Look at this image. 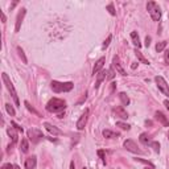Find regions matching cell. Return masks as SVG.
<instances>
[{"label":"cell","instance_id":"10","mask_svg":"<svg viewBox=\"0 0 169 169\" xmlns=\"http://www.w3.org/2000/svg\"><path fill=\"white\" fill-rule=\"evenodd\" d=\"M112 67L116 70V73H119L120 75H127V73H125V70L123 69V66H122V63H120V61H119V58H118V57H114Z\"/></svg>","mask_w":169,"mask_h":169},{"label":"cell","instance_id":"38","mask_svg":"<svg viewBox=\"0 0 169 169\" xmlns=\"http://www.w3.org/2000/svg\"><path fill=\"white\" fill-rule=\"evenodd\" d=\"M149 45H151V37H149V36H147V37H145V46H149Z\"/></svg>","mask_w":169,"mask_h":169},{"label":"cell","instance_id":"5","mask_svg":"<svg viewBox=\"0 0 169 169\" xmlns=\"http://www.w3.org/2000/svg\"><path fill=\"white\" fill-rule=\"evenodd\" d=\"M155 82H156V84H157V87H159V90L161 91L164 95L169 97V84L166 83L165 79H164L163 77L157 75V77H155Z\"/></svg>","mask_w":169,"mask_h":169},{"label":"cell","instance_id":"27","mask_svg":"<svg viewBox=\"0 0 169 169\" xmlns=\"http://www.w3.org/2000/svg\"><path fill=\"white\" fill-rule=\"evenodd\" d=\"M5 110H7V112L10 114L11 116H15V115H16V111H15V108H13V107L11 106L10 103H7V104H5Z\"/></svg>","mask_w":169,"mask_h":169},{"label":"cell","instance_id":"46","mask_svg":"<svg viewBox=\"0 0 169 169\" xmlns=\"http://www.w3.org/2000/svg\"><path fill=\"white\" fill-rule=\"evenodd\" d=\"M168 136H169V135H168Z\"/></svg>","mask_w":169,"mask_h":169},{"label":"cell","instance_id":"14","mask_svg":"<svg viewBox=\"0 0 169 169\" xmlns=\"http://www.w3.org/2000/svg\"><path fill=\"white\" fill-rule=\"evenodd\" d=\"M44 127L46 128L48 132H50V134L54 135V136H57V135H62V131H61V129H58L57 127H54L53 124H50V123H45Z\"/></svg>","mask_w":169,"mask_h":169},{"label":"cell","instance_id":"26","mask_svg":"<svg viewBox=\"0 0 169 169\" xmlns=\"http://www.w3.org/2000/svg\"><path fill=\"white\" fill-rule=\"evenodd\" d=\"M149 147L153 148V151L156 152V153H159V152H160V144L157 143V141H151V143H149Z\"/></svg>","mask_w":169,"mask_h":169},{"label":"cell","instance_id":"34","mask_svg":"<svg viewBox=\"0 0 169 169\" xmlns=\"http://www.w3.org/2000/svg\"><path fill=\"white\" fill-rule=\"evenodd\" d=\"M111 40H112V36L110 35L108 37H107V40L103 42V48H107V46H108V45H110V42H111Z\"/></svg>","mask_w":169,"mask_h":169},{"label":"cell","instance_id":"16","mask_svg":"<svg viewBox=\"0 0 169 169\" xmlns=\"http://www.w3.org/2000/svg\"><path fill=\"white\" fill-rule=\"evenodd\" d=\"M131 38H132V42H134V45L139 49V48L141 46V42H140V38H139L138 32H132V33H131Z\"/></svg>","mask_w":169,"mask_h":169},{"label":"cell","instance_id":"9","mask_svg":"<svg viewBox=\"0 0 169 169\" xmlns=\"http://www.w3.org/2000/svg\"><path fill=\"white\" fill-rule=\"evenodd\" d=\"M87 118H89V110L86 108L84 110V112L82 114V116L79 118V120L77 122V128H78L79 131H82V129L84 128V125H86V123H87Z\"/></svg>","mask_w":169,"mask_h":169},{"label":"cell","instance_id":"18","mask_svg":"<svg viewBox=\"0 0 169 169\" xmlns=\"http://www.w3.org/2000/svg\"><path fill=\"white\" fill-rule=\"evenodd\" d=\"M103 136L106 139H115V138H119L120 135L118 134V132L110 131V129H104V131H103Z\"/></svg>","mask_w":169,"mask_h":169},{"label":"cell","instance_id":"30","mask_svg":"<svg viewBox=\"0 0 169 169\" xmlns=\"http://www.w3.org/2000/svg\"><path fill=\"white\" fill-rule=\"evenodd\" d=\"M107 11L110 12V15H112V16H115V15H116L115 8H114V4H112V3H110L108 5H107Z\"/></svg>","mask_w":169,"mask_h":169},{"label":"cell","instance_id":"44","mask_svg":"<svg viewBox=\"0 0 169 169\" xmlns=\"http://www.w3.org/2000/svg\"><path fill=\"white\" fill-rule=\"evenodd\" d=\"M13 169H20V168H19L17 165H13Z\"/></svg>","mask_w":169,"mask_h":169},{"label":"cell","instance_id":"42","mask_svg":"<svg viewBox=\"0 0 169 169\" xmlns=\"http://www.w3.org/2000/svg\"><path fill=\"white\" fill-rule=\"evenodd\" d=\"M145 124H147V125H151V124H152V122H151V120H147V122H145Z\"/></svg>","mask_w":169,"mask_h":169},{"label":"cell","instance_id":"22","mask_svg":"<svg viewBox=\"0 0 169 169\" xmlns=\"http://www.w3.org/2000/svg\"><path fill=\"white\" fill-rule=\"evenodd\" d=\"M139 140L143 143V144H145V145H148L151 143V136L148 134H141L140 135V138H139Z\"/></svg>","mask_w":169,"mask_h":169},{"label":"cell","instance_id":"12","mask_svg":"<svg viewBox=\"0 0 169 169\" xmlns=\"http://www.w3.org/2000/svg\"><path fill=\"white\" fill-rule=\"evenodd\" d=\"M104 62H106V58H104V57L99 58V60H98L97 62H95V66H94V69H93V75H95V74H98V73L102 72Z\"/></svg>","mask_w":169,"mask_h":169},{"label":"cell","instance_id":"21","mask_svg":"<svg viewBox=\"0 0 169 169\" xmlns=\"http://www.w3.org/2000/svg\"><path fill=\"white\" fill-rule=\"evenodd\" d=\"M20 149H21L22 153H27L29 151V144H28V140L27 139H22L21 140V144H20Z\"/></svg>","mask_w":169,"mask_h":169},{"label":"cell","instance_id":"41","mask_svg":"<svg viewBox=\"0 0 169 169\" xmlns=\"http://www.w3.org/2000/svg\"><path fill=\"white\" fill-rule=\"evenodd\" d=\"M70 169H75V165H74V161L70 163Z\"/></svg>","mask_w":169,"mask_h":169},{"label":"cell","instance_id":"28","mask_svg":"<svg viewBox=\"0 0 169 169\" xmlns=\"http://www.w3.org/2000/svg\"><path fill=\"white\" fill-rule=\"evenodd\" d=\"M116 127H120L122 129H125V131H128V129L131 128V125L125 124V123H123V122H116Z\"/></svg>","mask_w":169,"mask_h":169},{"label":"cell","instance_id":"32","mask_svg":"<svg viewBox=\"0 0 169 169\" xmlns=\"http://www.w3.org/2000/svg\"><path fill=\"white\" fill-rule=\"evenodd\" d=\"M98 156L102 159V161H103V164H106V155H104V151L99 149L98 151Z\"/></svg>","mask_w":169,"mask_h":169},{"label":"cell","instance_id":"17","mask_svg":"<svg viewBox=\"0 0 169 169\" xmlns=\"http://www.w3.org/2000/svg\"><path fill=\"white\" fill-rule=\"evenodd\" d=\"M107 72H104V70H102L100 73H98V78H97V83H95V89H98L100 86V83H102V81L103 79H106V77H107Z\"/></svg>","mask_w":169,"mask_h":169},{"label":"cell","instance_id":"29","mask_svg":"<svg viewBox=\"0 0 169 169\" xmlns=\"http://www.w3.org/2000/svg\"><path fill=\"white\" fill-rule=\"evenodd\" d=\"M135 161H138V163L144 164V165L149 166V168H155V166H153V164H151L149 161H147V160H143V159H135Z\"/></svg>","mask_w":169,"mask_h":169},{"label":"cell","instance_id":"23","mask_svg":"<svg viewBox=\"0 0 169 169\" xmlns=\"http://www.w3.org/2000/svg\"><path fill=\"white\" fill-rule=\"evenodd\" d=\"M119 98H120V100H122L123 106H128L129 104V98H128V95L125 94V93H120Z\"/></svg>","mask_w":169,"mask_h":169},{"label":"cell","instance_id":"7","mask_svg":"<svg viewBox=\"0 0 169 169\" xmlns=\"http://www.w3.org/2000/svg\"><path fill=\"white\" fill-rule=\"evenodd\" d=\"M28 138L32 140V143H38L40 139L44 138V135L40 129H36V128H31L28 131Z\"/></svg>","mask_w":169,"mask_h":169},{"label":"cell","instance_id":"2","mask_svg":"<svg viewBox=\"0 0 169 169\" xmlns=\"http://www.w3.org/2000/svg\"><path fill=\"white\" fill-rule=\"evenodd\" d=\"M73 82H58V81H52L50 83V87L52 90L56 93V94H60V93H67L73 89Z\"/></svg>","mask_w":169,"mask_h":169},{"label":"cell","instance_id":"45","mask_svg":"<svg viewBox=\"0 0 169 169\" xmlns=\"http://www.w3.org/2000/svg\"><path fill=\"white\" fill-rule=\"evenodd\" d=\"M83 169H86V168H83Z\"/></svg>","mask_w":169,"mask_h":169},{"label":"cell","instance_id":"35","mask_svg":"<svg viewBox=\"0 0 169 169\" xmlns=\"http://www.w3.org/2000/svg\"><path fill=\"white\" fill-rule=\"evenodd\" d=\"M114 77H115V74H114V70L110 69L108 72H107V78H108V79H114Z\"/></svg>","mask_w":169,"mask_h":169},{"label":"cell","instance_id":"37","mask_svg":"<svg viewBox=\"0 0 169 169\" xmlns=\"http://www.w3.org/2000/svg\"><path fill=\"white\" fill-rule=\"evenodd\" d=\"M1 169H13V165L12 164H4V165L1 166Z\"/></svg>","mask_w":169,"mask_h":169},{"label":"cell","instance_id":"19","mask_svg":"<svg viewBox=\"0 0 169 169\" xmlns=\"http://www.w3.org/2000/svg\"><path fill=\"white\" fill-rule=\"evenodd\" d=\"M7 132H8V135H10L11 138H12V144H16V143H17V134H16V131L15 129L12 128V127H10V128L7 129Z\"/></svg>","mask_w":169,"mask_h":169},{"label":"cell","instance_id":"1","mask_svg":"<svg viewBox=\"0 0 169 169\" xmlns=\"http://www.w3.org/2000/svg\"><path fill=\"white\" fill-rule=\"evenodd\" d=\"M66 108L65 100L60 99V98H52L46 103V110L49 112H60L62 110Z\"/></svg>","mask_w":169,"mask_h":169},{"label":"cell","instance_id":"36","mask_svg":"<svg viewBox=\"0 0 169 169\" xmlns=\"http://www.w3.org/2000/svg\"><path fill=\"white\" fill-rule=\"evenodd\" d=\"M164 60H165L166 65H169V50H165V52H164Z\"/></svg>","mask_w":169,"mask_h":169},{"label":"cell","instance_id":"8","mask_svg":"<svg viewBox=\"0 0 169 169\" xmlns=\"http://www.w3.org/2000/svg\"><path fill=\"white\" fill-rule=\"evenodd\" d=\"M25 13H27V10H25V8H21V10H20V12L17 13V17H16V24H15V32H19L20 31Z\"/></svg>","mask_w":169,"mask_h":169},{"label":"cell","instance_id":"25","mask_svg":"<svg viewBox=\"0 0 169 169\" xmlns=\"http://www.w3.org/2000/svg\"><path fill=\"white\" fill-rule=\"evenodd\" d=\"M16 49H17V53H19V56L21 57L22 62H24V63H27V62H28V60H27V57H25V53H24V50H22V49H21V48H20V46H17V48H16Z\"/></svg>","mask_w":169,"mask_h":169},{"label":"cell","instance_id":"13","mask_svg":"<svg viewBox=\"0 0 169 169\" xmlns=\"http://www.w3.org/2000/svg\"><path fill=\"white\" fill-rule=\"evenodd\" d=\"M36 164H37V157L36 156H29L28 159L25 160V169H35L36 168Z\"/></svg>","mask_w":169,"mask_h":169},{"label":"cell","instance_id":"15","mask_svg":"<svg viewBox=\"0 0 169 169\" xmlns=\"http://www.w3.org/2000/svg\"><path fill=\"white\" fill-rule=\"evenodd\" d=\"M114 112L116 114V116H119L120 119H127V118H128V114H127V111H125L123 107H115V108H114Z\"/></svg>","mask_w":169,"mask_h":169},{"label":"cell","instance_id":"31","mask_svg":"<svg viewBox=\"0 0 169 169\" xmlns=\"http://www.w3.org/2000/svg\"><path fill=\"white\" fill-rule=\"evenodd\" d=\"M24 104H25V107H27V108H28V110H29V111H31V112L36 114V115H37V116H40V114H38V112H37V111H36V110H35V108H33V107H32V106H31V104H29V102H25V103H24Z\"/></svg>","mask_w":169,"mask_h":169},{"label":"cell","instance_id":"33","mask_svg":"<svg viewBox=\"0 0 169 169\" xmlns=\"http://www.w3.org/2000/svg\"><path fill=\"white\" fill-rule=\"evenodd\" d=\"M11 125H12V127H13L15 129H17L19 132H22V127H20L19 124H16L15 122H11Z\"/></svg>","mask_w":169,"mask_h":169},{"label":"cell","instance_id":"20","mask_svg":"<svg viewBox=\"0 0 169 169\" xmlns=\"http://www.w3.org/2000/svg\"><path fill=\"white\" fill-rule=\"evenodd\" d=\"M135 54H136V57H138V60L140 61L141 63H145V65H149V61L147 60V58H145L144 56H143V54H141V52H139L138 49L135 50Z\"/></svg>","mask_w":169,"mask_h":169},{"label":"cell","instance_id":"11","mask_svg":"<svg viewBox=\"0 0 169 169\" xmlns=\"http://www.w3.org/2000/svg\"><path fill=\"white\" fill-rule=\"evenodd\" d=\"M155 118H156V119L159 120V122L161 123L164 127H169V120H168V118H166V116L164 115L161 111H156V112H155Z\"/></svg>","mask_w":169,"mask_h":169},{"label":"cell","instance_id":"4","mask_svg":"<svg viewBox=\"0 0 169 169\" xmlns=\"http://www.w3.org/2000/svg\"><path fill=\"white\" fill-rule=\"evenodd\" d=\"M1 78H3V82H4V84L7 86L8 91H10V93H11V95H12V98H13V100H15L16 106H17V107H20V100H19V97H17V94H16V90H15V87H13V84H12V82H11L10 77H8V75H7L5 73H3V74H1Z\"/></svg>","mask_w":169,"mask_h":169},{"label":"cell","instance_id":"43","mask_svg":"<svg viewBox=\"0 0 169 169\" xmlns=\"http://www.w3.org/2000/svg\"><path fill=\"white\" fill-rule=\"evenodd\" d=\"M136 66H138L136 63H132V65H131V67H132V69H136Z\"/></svg>","mask_w":169,"mask_h":169},{"label":"cell","instance_id":"24","mask_svg":"<svg viewBox=\"0 0 169 169\" xmlns=\"http://www.w3.org/2000/svg\"><path fill=\"white\" fill-rule=\"evenodd\" d=\"M165 46H166V41H161V42H157L156 45V52H164L165 50Z\"/></svg>","mask_w":169,"mask_h":169},{"label":"cell","instance_id":"3","mask_svg":"<svg viewBox=\"0 0 169 169\" xmlns=\"http://www.w3.org/2000/svg\"><path fill=\"white\" fill-rule=\"evenodd\" d=\"M147 10H148V12H149V15L153 21H159V20L161 19V10H160V7L157 3H155V1H148Z\"/></svg>","mask_w":169,"mask_h":169},{"label":"cell","instance_id":"40","mask_svg":"<svg viewBox=\"0 0 169 169\" xmlns=\"http://www.w3.org/2000/svg\"><path fill=\"white\" fill-rule=\"evenodd\" d=\"M164 106H165L166 108L169 110V100H168V99H166V100H164Z\"/></svg>","mask_w":169,"mask_h":169},{"label":"cell","instance_id":"6","mask_svg":"<svg viewBox=\"0 0 169 169\" xmlns=\"http://www.w3.org/2000/svg\"><path fill=\"white\" fill-rule=\"evenodd\" d=\"M123 145H124V148L127 151H129V152H134V153H138V155H144V152L139 148V145L136 144L134 140H131V139H127V140L123 143Z\"/></svg>","mask_w":169,"mask_h":169},{"label":"cell","instance_id":"39","mask_svg":"<svg viewBox=\"0 0 169 169\" xmlns=\"http://www.w3.org/2000/svg\"><path fill=\"white\" fill-rule=\"evenodd\" d=\"M0 15H1V21H3V22H5V21H7V17H5V15H4L3 12H0Z\"/></svg>","mask_w":169,"mask_h":169}]
</instances>
